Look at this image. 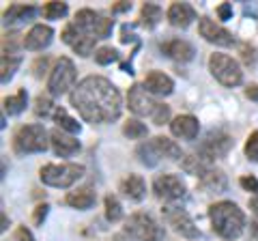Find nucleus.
<instances>
[{
    "label": "nucleus",
    "mask_w": 258,
    "mask_h": 241,
    "mask_svg": "<svg viewBox=\"0 0 258 241\" xmlns=\"http://www.w3.org/2000/svg\"><path fill=\"white\" fill-rule=\"evenodd\" d=\"M144 88L153 95H170L174 88V82L164 71H151V74H147V78H144Z\"/></svg>",
    "instance_id": "19"
},
{
    "label": "nucleus",
    "mask_w": 258,
    "mask_h": 241,
    "mask_svg": "<svg viewBox=\"0 0 258 241\" xmlns=\"http://www.w3.org/2000/svg\"><path fill=\"white\" fill-rule=\"evenodd\" d=\"M54 120L60 125L62 132H69V134H78L80 132V123L76 118H71L64 108H56L54 110Z\"/></svg>",
    "instance_id": "30"
},
{
    "label": "nucleus",
    "mask_w": 258,
    "mask_h": 241,
    "mask_svg": "<svg viewBox=\"0 0 258 241\" xmlns=\"http://www.w3.org/2000/svg\"><path fill=\"white\" fill-rule=\"evenodd\" d=\"M95 192L91 188H82V190H76V192H69L67 194V205L74 207V209H80V211H86L95 205Z\"/></svg>",
    "instance_id": "24"
},
{
    "label": "nucleus",
    "mask_w": 258,
    "mask_h": 241,
    "mask_svg": "<svg viewBox=\"0 0 258 241\" xmlns=\"http://www.w3.org/2000/svg\"><path fill=\"white\" fill-rule=\"evenodd\" d=\"M245 157L252 159V162H258V132L249 134V138L245 142Z\"/></svg>",
    "instance_id": "37"
},
{
    "label": "nucleus",
    "mask_w": 258,
    "mask_h": 241,
    "mask_svg": "<svg viewBox=\"0 0 258 241\" xmlns=\"http://www.w3.org/2000/svg\"><path fill=\"white\" fill-rule=\"evenodd\" d=\"M198 30H200V37H205L209 43H215V45H232L235 43V37H232L228 30L222 28L220 24H215L213 20L209 18H200L198 24Z\"/></svg>",
    "instance_id": "14"
},
{
    "label": "nucleus",
    "mask_w": 258,
    "mask_h": 241,
    "mask_svg": "<svg viewBox=\"0 0 258 241\" xmlns=\"http://www.w3.org/2000/svg\"><path fill=\"white\" fill-rule=\"evenodd\" d=\"M106 218L110 222H118L120 218H123V207H120L118 198L112 196V194L106 196Z\"/></svg>",
    "instance_id": "33"
},
{
    "label": "nucleus",
    "mask_w": 258,
    "mask_h": 241,
    "mask_svg": "<svg viewBox=\"0 0 258 241\" xmlns=\"http://www.w3.org/2000/svg\"><path fill=\"white\" fill-rule=\"evenodd\" d=\"M161 18H164V11H161L159 5H153V3L142 5V11H140V24L142 26L155 28Z\"/></svg>",
    "instance_id": "27"
},
{
    "label": "nucleus",
    "mask_w": 258,
    "mask_h": 241,
    "mask_svg": "<svg viewBox=\"0 0 258 241\" xmlns=\"http://www.w3.org/2000/svg\"><path fill=\"white\" fill-rule=\"evenodd\" d=\"M198 186L200 190L205 192H215V194H222L228 188V179L222 170H215V168H209V170L198 179Z\"/></svg>",
    "instance_id": "21"
},
{
    "label": "nucleus",
    "mask_w": 258,
    "mask_h": 241,
    "mask_svg": "<svg viewBox=\"0 0 258 241\" xmlns=\"http://www.w3.org/2000/svg\"><path fill=\"white\" fill-rule=\"evenodd\" d=\"M76 78H78V74H76L74 61L67 58V56H60L52 69L50 80H47V93H50L52 97H60L69 88H76Z\"/></svg>",
    "instance_id": "6"
},
{
    "label": "nucleus",
    "mask_w": 258,
    "mask_h": 241,
    "mask_svg": "<svg viewBox=\"0 0 258 241\" xmlns=\"http://www.w3.org/2000/svg\"><path fill=\"white\" fill-rule=\"evenodd\" d=\"M84 174V166L82 164H45L39 176L45 186L50 188H71L74 183Z\"/></svg>",
    "instance_id": "4"
},
{
    "label": "nucleus",
    "mask_w": 258,
    "mask_h": 241,
    "mask_svg": "<svg viewBox=\"0 0 258 241\" xmlns=\"http://www.w3.org/2000/svg\"><path fill=\"white\" fill-rule=\"evenodd\" d=\"M26 103H28V95L26 91H18V95H11V97H5V112H9V114H22L24 110H26Z\"/></svg>",
    "instance_id": "28"
},
{
    "label": "nucleus",
    "mask_w": 258,
    "mask_h": 241,
    "mask_svg": "<svg viewBox=\"0 0 258 241\" xmlns=\"http://www.w3.org/2000/svg\"><path fill=\"white\" fill-rule=\"evenodd\" d=\"M50 142H52L54 153L60 155V157H69V155H74V153H78V151H80L78 138H74V136H69V134H64L62 130H52Z\"/></svg>",
    "instance_id": "16"
},
{
    "label": "nucleus",
    "mask_w": 258,
    "mask_h": 241,
    "mask_svg": "<svg viewBox=\"0 0 258 241\" xmlns=\"http://www.w3.org/2000/svg\"><path fill=\"white\" fill-rule=\"evenodd\" d=\"M217 15H220L222 20H230V15H232V5L230 3H224L217 7Z\"/></svg>",
    "instance_id": "43"
},
{
    "label": "nucleus",
    "mask_w": 258,
    "mask_h": 241,
    "mask_svg": "<svg viewBox=\"0 0 258 241\" xmlns=\"http://www.w3.org/2000/svg\"><path fill=\"white\" fill-rule=\"evenodd\" d=\"M161 52H164L166 56H170V58H174V61H181V63L191 61L194 54H196L194 45L183 41V39H172V41H168V43H161Z\"/></svg>",
    "instance_id": "20"
},
{
    "label": "nucleus",
    "mask_w": 258,
    "mask_h": 241,
    "mask_svg": "<svg viewBox=\"0 0 258 241\" xmlns=\"http://www.w3.org/2000/svg\"><path fill=\"white\" fill-rule=\"evenodd\" d=\"M47 69V56H43V58H37L35 65H32V71H35V78H41L45 74Z\"/></svg>",
    "instance_id": "42"
},
{
    "label": "nucleus",
    "mask_w": 258,
    "mask_h": 241,
    "mask_svg": "<svg viewBox=\"0 0 258 241\" xmlns=\"http://www.w3.org/2000/svg\"><path fill=\"white\" fill-rule=\"evenodd\" d=\"M47 209H50V207H47L45 203H43V205H39V207L35 209V213H32V222H35L37 226H41V224H43L45 215H47Z\"/></svg>",
    "instance_id": "41"
},
{
    "label": "nucleus",
    "mask_w": 258,
    "mask_h": 241,
    "mask_svg": "<svg viewBox=\"0 0 258 241\" xmlns=\"http://www.w3.org/2000/svg\"><path fill=\"white\" fill-rule=\"evenodd\" d=\"M136 155H138V159L144 164V166H157L159 164V153L155 151V147H153V142H142L138 149H136Z\"/></svg>",
    "instance_id": "29"
},
{
    "label": "nucleus",
    "mask_w": 258,
    "mask_h": 241,
    "mask_svg": "<svg viewBox=\"0 0 258 241\" xmlns=\"http://www.w3.org/2000/svg\"><path fill=\"white\" fill-rule=\"evenodd\" d=\"M120 192H123V196H127L129 200H136V203H140L147 194V183L140 174H127L123 181H120Z\"/></svg>",
    "instance_id": "22"
},
{
    "label": "nucleus",
    "mask_w": 258,
    "mask_h": 241,
    "mask_svg": "<svg viewBox=\"0 0 258 241\" xmlns=\"http://www.w3.org/2000/svg\"><path fill=\"white\" fill-rule=\"evenodd\" d=\"M168 20L176 28H187L196 20V9L187 3H172L170 9H168Z\"/></svg>",
    "instance_id": "18"
},
{
    "label": "nucleus",
    "mask_w": 258,
    "mask_h": 241,
    "mask_svg": "<svg viewBox=\"0 0 258 241\" xmlns=\"http://www.w3.org/2000/svg\"><path fill=\"white\" fill-rule=\"evenodd\" d=\"M3 230H7V215L3 213Z\"/></svg>",
    "instance_id": "50"
},
{
    "label": "nucleus",
    "mask_w": 258,
    "mask_h": 241,
    "mask_svg": "<svg viewBox=\"0 0 258 241\" xmlns=\"http://www.w3.org/2000/svg\"><path fill=\"white\" fill-rule=\"evenodd\" d=\"M134 33H132V26L129 24H125L123 28H120V43H129V41H134Z\"/></svg>",
    "instance_id": "44"
},
{
    "label": "nucleus",
    "mask_w": 258,
    "mask_h": 241,
    "mask_svg": "<svg viewBox=\"0 0 258 241\" xmlns=\"http://www.w3.org/2000/svg\"><path fill=\"white\" fill-rule=\"evenodd\" d=\"M39 13V9L35 5H11L9 9L5 11V24L11 26V24H22L32 20Z\"/></svg>",
    "instance_id": "23"
},
{
    "label": "nucleus",
    "mask_w": 258,
    "mask_h": 241,
    "mask_svg": "<svg viewBox=\"0 0 258 241\" xmlns=\"http://www.w3.org/2000/svg\"><path fill=\"white\" fill-rule=\"evenodd\" d=\"M232 144H235V140H232L228 134H224V132H211V134L207 136V140L200 144L198 153L205 155L209 162H213V159H217V157L228 155V151L232 149Z\"/></svg>",
    "instance_id": "10"
},
{
    "label": "nucleus",
    "mask_w": 258,
    "mask_h": 241,
    "mask_svg": "<svg viewBox=\"0 0 258 241\" xmlns=\"http://www.w3.org/2000/svg\"><path fill=\"white\" fill-rule=\"evenodd\" d=\"M155 151L159 153V157H168V159H179L183 153H181V147L176 142H172L170 138H166V136H155V138L151 140Z\"/></svg>",
    "instance_id": "25"
},
{
    "label": "nucleus",
    "mask_w": 258,
    "mask_h": 241,
    "mask_svg": "<svg viewBox=\"0 0 258 241\" xmlns=\"http://www.w3.org/2000/svg\"><path fill=\"white\" fill-rule=\"evenodd\" d=\"M209 71L213 74V78L224 86H239L243 80V71H241L239 63L235 58H230L228 54H211L209 56Z\"/></svg>",
    "instance_id": "5"
},
{
    "label": "nucleus",
    "mask_w": 258,
    "mask_h": 241,
    "mask_svg": "<svg viewBox=\"0 0 258 241\" xmlns=\"http://www.w3.org/2000/svg\"><path fill=\"white\" fill-rule=\"evenodd\" d=\"M43 15L47 20H60L67 15V5L64 3H47L43 7Z\"/></svg>",
    "instance_id": "34"
},
{
    "label": "nucleus",
    "mask_w": 258,
    "mask_h": 241,
    "mask_svg": "<svg viewBox=\"0 0 258 241\" xmlns=\"http://www.w3.org/2000/svg\"><path fill=\"white\" fill-rule=\"evenodd\" d=\"M183 170L185 172H189V174H200L203 176L209 168H211V162L205 157V155H200V153H191L187 157H183Z\"/></svg>",
    "instance_id": "26"
},
{
    "label": "nucleus",
    "mask_w": 258,
    "mask_h": 241,
    "mask_svg": "<svg viewBox=\"0 0 258 241\" xmlns=\"http://www.w3.org/2000/svg\"><path fill=\"white\" fill-rule=\"evenodd\" d=\"M132 9V3H125V0H120L118 5L112 7V13H123V11H129Z\"/></svg>",
    "instance_id": "46"
},
{
    "label": "nucleus",
    "mask_w": 258,
    "mask_h": 241,
    "mask_svg": "<svg viewBox=\"0 0 258 241\" xmlns=\"http://www.w3.org/2000/svg\"><path fill=\"white\" fill-rule=\"evenodd\" d=\"M245 95L252 101H258V84H249L247 88H245Z\"/></svg>",
    "instance_id": "48"
},
{
    "label": "nucleus",
    "mask_w": 258,
    "mask_h": 241,
    "mask_svg": "<svg viewBox=\"0 0 258 241\" xmlns=\"http://www.w3.org/2000/svg\"><path fill=\"white\" fill-rule=\"evenodd\" d=\"M123 134L132 140H138V138H144V136L149 134V127L144 123H140L138 118H129L125 123V127H123Z\"/></svg>",
    "instance_id": "32"
},
{
    "label": "nucleus",
    "mask_w": 258,
    "mask_h": 241,
    "mask_svg": "<svg viewBox=\"0 0 258 241\" xmlns=\"http://www.w3.org/2000/svg\"><path fill=\"white\" fill-rule=\"evenodd\" d=\"M129 110L134 112V114H138V116H153V112H155L157 108V103L151 99V95L147 88H142L138 84H134L132 88H129Z\"/></svg>",
    "instance_id": "13"
},
{
    "label": "nucleus",
    "mask_w": 258,
    "mask_h": 241,
    "mask_svg": "<svg viewBox=\"0 0 258 241\" xmlns=\"http://www.w3.org/2000/svg\"><path fill=\"white\" fill-rule=\"evenodd\" d=\"M15 239H18V241H35L30 232L26 230V226H20L18 230H15Z\"/></svg>",
    "instance_id": "45"
},
{
    "label": "nucleus",
    "mask_w": 258,
    "mask_h": 241,
    "mask_svg": "<svg viewBox=\"0 0 258 241\" xmlns=\"http://www.w3.org/2000/svg\"><path fill=\"white\" fill-rule=\"evenodd\" d=\"M71 106L86 123H112L120 116L123 101L118 88L101 76H88L71 91Z\"/></svg>",
    "instance_id": "1"
},
{
    "label": "nucleus",
    "mask_w": 258,
    "mask_h": 241,
    "mask_svg": "<svg viewBox=\"0 0 258 241\" xmlns=\"http://www.w3.org/2000/svg\"><path fill=\"white\" fill-rule=\"evenodd\" d=\"M76 26L82 30V33L91 35L95 39H106L110 37L112 28H114V20L110 18H103V15L95 13L93 9H80L76 13Z\"/></svg>",
    "instance_id": "7"
},
{
    "label": "nucleus",
    "mask_w": 258,
    "mask_h": 241,
    "mask_svg": "<svg viewBox=\"0 0 258 241\" xmlns=\"http://www.w3.org/2000/svg\"><path fill=\"white\" fill-rule=\"evenodd\" d=\"M241 58H243L245 65H254V63H256V50H254V45H249V43L241 45Z\"/></svg>",
    "instance_id": "40"
},
{
    "label": "nucleus",
    "mask_w": 258,
    "mask_h": 241,
    "mask_svg": "<svg viewBox=\"0 0 258 241\" xmlns=\"http://www.w3.org/2000/svg\"><path fill=\"white\" fill-rule=\"evenodd\" d=\"M13 149L20 155L47 151V132L43 125H22L13 136Z\"/></svg>",
    "instance_id": "3"
},
{
    "label": "nucleus",
    "mask_w": 258,
    "mask_h": 241,
    "mask_svg": "<svg viewBox=\"0 0 258 241\" xmlns=\"http://www.w3.org/2000/svg\"><path fill=\"white\" fill-rule=\"evenodd\" d=\"M52 37H54V30L50 26H45V24H37V26H32L26 37H24V47L26 50H43V47H47L52 43Z\"/></svg>",
    "instance_id": "15"
},
{
    "label": "nucleus",
    "mask_w": 258,
    "mask_h": 241,
    "mask_svg": "<svg viewBox=\"0 0 258 241\" xmlns=\"http://www.w3.org/2000/svg\"><path fill=\"white\" fill-rule=\"evenodd\" d=\"M52 95H39L35 99V114L37 116H47L52 110Z\"/></svg>",
    "instance_id": "36"
},
{
    "label": "nucleus",
    "mask_w": 258,
    "mask_h": 241,
    "mask_svg": "<svg viewBox=\"0 0 258 241\" xmlns=\"http://www.w3.org/2000/svg\"><path fill=\"white\" fill-rule=\"evenodd\" d=\"M170 130L176 138H183V140H194L198 136V118H194L191 114H179L172 123H170Z\"/></svg>",
    "instance_id": "17"
},
{
    "label": "nucleus",
    "mask_w": 258,
    "mask_h": 241,
    "mask_svg": "<svg viewBox=\"0 0 258 241\" xmlns=\"http://www.w3.org/2000/svg\"><path fill=\"white\" fill-rule=\"evenodd\" d=\"M166 213V220L168 224L174 228V232H179L181 237L185 239H198L200 237V230L198 226L194 224V220L189 218V213L185 209H179V207H166L161 209Z\"/></svg>",
    "instance_id": "9"
},
{
    "label": "nucleus",
    "mask_w": 258,
    "mask_h": 241,
    "mask_svg": "<svg viewBox=\"0 0 258 241\" xmlns=\"http://www.w3.org/2000/svg\"><path fill=\"white\" fill-rule=\"evenodd\" d=\"M239 183H241V188H243V190L252 192V194L258 196V179H256V176L245 174V176H241V179H239Z\"/></svg>",
    "instance_id": "39"
},
{
    "label": "nucleus",
    "mask_w": 258,
    "mask_h": 241,
    "mask_svg": "<svg viewBox=\"0 0 258 241\" xmlns=\"http://www.w3.org/2000/svg\"><path fill=\"white\" fill-rule=\"evenodd\" d=\"M153 123L155 125H164L168 123V118H170V106H166V103H157L155 112H153Z\"/></svg>",
    "instance_id": "38"
},
{
    "label": "nucleus",
    "mask_w": 258,
    "mask_h": 241,
    "mask_svg": "<svg viewBox=\"0 0 258 241\" xmlns=\"http://www.w3.org/2000/svg\"><path fill=\"white\" fill-rule=\"evenodd\" d=\"M60 37H62V41L74 47V50L80 56H91L93 50H95V41H97V39L91 37V35H86V33H82V30H80L76 24H69V26H64Z\"/></svg>",
    "instance_id": "12"
},
{
    "label": "nucleus",
    "mask_w": 258,
    "mask_h": 241,
    "mask_svg": "<svg viewBox=\"0 0 258 241\" xmlns=\"http://www.w3.org/2000/svg\"><path fill=\"white\" fill-rule=\"evenodd\" d=\"M95 61H97V65H110V63L118 61V52L114 47H99L95 52Z\"/></svg>",
    "instance_id": "35"
},
{
    "label": "nucleus",
    "mask_w": 258,
    "mask_h": 241,
    "mask_svg": "<svg viewBox=\"0 0 258 241\" xmlns=\"http://www.w3.org/2000/svg\"><path fill=\"white\" fill-rule=\"evenodd\" d=\"M209 218H211L213 230L226 241H235L241 237L245 228V215L243 211L230 200H222L209 207Z\"/></svg>",
    "instance_id": "2"
},
{
    "label": "nucleus",
    "mask_w": 258,
    "mask_h": 241,
    "mask_svg": "<svg viewBox=\"0 0 258 241\" xmlns=\"http://www.w3.org/2000/svg\"><path fill=\"white\" fill-rule=\"evenodd\" d=\"M153 192L161 200H179L185 196V183L176 174H159L153 181Z\"/></svg>",
    "instance_id": "11"
},
{
    "label": "nucleus",
    "mask_w": 258,
    "mask_h": 241,
    "mask_svg": "<svg viewBox=\"0 0 258 241\" xmlns=\"http://www.w3.org/2000/svg\"><path fill=\"white\" fill-rule=\"evenodd\" d=\"M249 209H252V213H254V226H256V232H258V198L249 200Z\"/></svg>",
    "instance_id": "47"
},
{
    "label": "nucleus",
    "mask_w": 258,
    "mask_h": 241,
    "mask_svg": "<svg viewBox=\"0 0 258 241\" xmlns=\"http://www.w3.org/2000/svg\"><path fill=\"white\" fill-rule=\"evenodd\" d=\"M112 241H127L123 235H114V239H112Z\"/></svg>",
    "instance_id": "49"
},
{
    "label": "nucleus",
    "mask_w": 258,
    "mask_h": 241,
    "mask_svg": "<svg viewBox=\"0 0 258 241\" xmlns=\"http://www.w3.org/2000/svg\"><path fill=\"white\" fill-rule=\"evenodd\" d=\"M125 232L136 237L138 241H161L164 239V228L147 213L129 215V220L125 224Z\"/></svg>",
    "instance_id": "8"
},
{
    "label": "nucleus",
    "mask_w": 258,
    "mask_h": 241,
    "mask_svg": "<svg viewBox=\"0 0 258 241\" xmlns=\"http://www.w3.org/2000/svg\"><path fill=\"white\" fill-rule=\"evenodd\" d=\"M20 63H22L20 54H3V76H0L3 84H7L13 78V74L20 67Z\"/></svg>",
    "instance_id": "31"
}]
</instances>
